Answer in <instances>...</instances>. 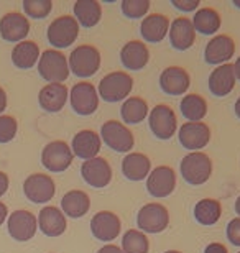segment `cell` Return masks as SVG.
Segmentation results:
<instances>
[{"label": "cell", "instance_id": "cell-1", "mask_svg": "<svg viewBox=\"0 0 240 253\" xmlns=\"http://www.w3.org/2000/svg\"><path fill=\"white\" fill-rule=\"evenodd\" d=\"M134 89V78L127 74L125 71H112L100 79L97 94L105 102H122L129 99V95Z\"/></svg>", "mask_w": 240, "mask_h": 253}, {"label": "cell", "instance_id": "cell-2", "mask_svg": "<svg viewBox=\"0 0 240 253\" xmlns=\"http://www.w3.org/2000/svg\"><path fill=\"white\" fill-rule=\"evenodd\" d=\"M183 179L191 186H202L212 174V160L204 151H190L180 163Z\"/></svg>", "mask_w": 240, "mask_h": 253}, {"label": "cell", "instance_id": "cell-3", "mask_svg": "<svg viewBox=\"0 0 240 253\" xmlns=\"http://www.w3.org/2000/svg\"><path fill=\"white\" fill-rule=\"evenodd\" d=\"M100 53L93 44H79L71 51L68 58L69 71L78 78H93L100 69Z\"/></svg>", "mask_w": 240, "mask_h": 253}, {"label": "cell", "instance_id": "cell-4", "mask_svg": "<svg viewBox=\"0 0 240 253\" xmlns=\"http://www.w3.org/2000/svg\"><path fill=\"white\" fill-rule=\"evenodd\" d=\"M68 58L58 49H45L38 59V74L48 84H64L69 78Z\"/></svg>", "mask_w": 240, "mask_h": 253}, {"label": "cell", "instance_id": "cell-5", "mask_svg": "<svg viewBox=\"0 0 240 253\" xmlns=\"http://www.w3.org/2000/svg\"><path fill=\"white\" fill-rule=\"evenodd\" d=\"M100 140L117 153H130L135 145V136L124 122L107 120L100 126Z\"/></svg>", "mask_w": 240, "mask_h": 253}, {"label": "cell", "instance_id": "cell-6", "mask_svg": "<svg viewBox=\"0 0 240 253\" xmlns=\"http://www.w3.org/2000/svg\"><path fill=\"white\" fill-rule=\"evenodd\" d=\"M79 23L73 15H61L49 23L47 38L53 44L54 49L69 48L79 37Z\"/></svg>", "mask_w": 240, "mask_h": 253}, {"label": "cell", "instance_id": "cell-7", "mask_svg": "<svg viewBox=\"0 0 240 253\" xmlns=\"http://www.w3.org/2000/svg\"><path fill=\"white\" fill-rule=\"evenodd\" d=\"M99 99L100 97L97 94V87L89 81L76 83L69 90L71 109L83 117L96 114V110L99 109Z\"/></svg>", "mask_w": 240, "mask_h": 253}, {"label": "cell", "instance_id": "cell-8", "mask_svg": "<svg viewBox=\"0 0 240 253\" xmlns=\"http://www.w3.org/2000/svg\"><path fill=\"white\" fill-rule=\"evenodd\" d=\"M170 225V212L160 202H148L137 214V227L144 234H160Z\"/></svg>", "mask_w": 240, "mask_h": 253}, {"label": "cell", "instance_id": "cell-9", "mask_svg": "<svg viewBox=\"0 0 240 253\" xmlns=\"http://www.w3.org/2000/svg\"><path fill=\"white\" fill-rule=\"evenodd\" d=\"M148 126L158 140H170L176 135L178 119L170 105L158 104L148 114Z\"/></svg>", "mask_w": 240, "mask_h": 253}, {"label": "cell", "instance_id": "cell-10", "mask_svg": "<svg viewBox=\"0 0 240 253\" xmlns=\"http://www.w3.org/2000/svg\"><path fill=\"white\" fill-rule=\"evenodd\" d=\"M74 155L71 146L63 140H54L42 151V165L51 173H63L71 166Z\"/></svg>", "mask_w": 240, "mask_h": 253}, {"label": "cell", "instance_id": "cell-11", "mask_svg": "<svg viewBox=\"0 0 240 253\" xmlns=\"http://www.w3.org/2000/svg\"><path fill=\"white\" fill-rule=\"evenodd\" d=\"M176 189V171L171 166L160 165L146 178V191L156 199H165Z\"/></svg>", "mask_w": 240, "mask_h": 253}, {"label": "cell", "instance_id": "cell-12", "mask_svg": "<svg viewBox=\"0 0 240 253\" xmlns=\"http://www.w3.org/2000/svg\"><path fill=\"white\" fill-rule=\"evenodd\" d=\"M23 192L28 201L35 202V204H45V202L54 197L56 184L51 176L43 173H33L25 179Z\"/></svg>", "mask_w": 240, "mask_h": 253}, {"label": "cell", "instance_id": "cell-13", "mask_svg": "<svg viewBox=\"0 0 240 253\" xmlns=\"http://www.w3.org/2000/svg\"><path fill=\"white\" fill-rule=\"evenodd\" d=\"M8 234L17 242L32 240L38 230V219L30 211H15L7 219Z\"/></svg>", "mask_w": 240, "mask_h": 253}, {"label": "cell", "instance_id": "cell-14", "mask_svg": "<svg viewBox=\"0 0 240 253\" xmlns=\"http://www.w3.org/2000/svg\"><path fill=\"white\" fill-rule=\"evenodd\" d=\"M178 140L183 148L201 151L211 141V128L204 122H186L178 130Z\"/></svg>", "mask_w": 240, "mask_h": 253}, {"label": "cell", "instance_id": "cell-15", "mask_svg": "<svg viewBox=\"0 0 240 253\" xmlns=\"http://www.w3.org/2000/svg\"><path fill=\"white\" fill-rule=\"evenodd\" d=\"M81 176H83L84 183H88L91 188L102 189L110 184L112 168L105 158L96 156L93 160L83 161V165H81Z\"/></svg>", "mask_w": 240, "mask_h": 253}, {"label": "cell", "instance_id": "cell-16", "mask_svg": "<svg viewBox=\"0 0 240 253\" xmlns=\"http://www.w3.org/2000/svg\"><path fill=\"white\" fill-rule=\"evenodd\" d=\"M236 54V42L229 35H216L204 48V61L212 66L226 64Z\"/></svg>", "mask_w": 240, "mask_h": 253}, {"label": "cell", "instance_id": "cell-17", "mask_svg": "<svg viewBox=\"0 0 240 253\" xmlns=\"http://www.w3.org/2000/svg\"><path fill=\"white\" fill-rule=\"evenodd\" d=\"M122 222L115 212L100 211L91 219V232L94 239L100 242H112L120 235Z\"/></svg>", "mask_w": 240, "mask_h": 253}, {"label": "cell", "instance_id": "cell-18", "mask_svg": "<svg viewBox=\"0 0 240 253\" xmlns=\"http://www.w3.org/2000/svg\"><path fill=\"white\" fill-rule=\"evenodd\" d=\"M191 85L190 73L181 66H170L160 74V89L168 95H183Z\"/></svg>", "mask_w": 240, "mask_h": 253}, {"label": "cell", "instance_id": "cell-19", "mask_svg": "<svg viewBox=\"0 0 240 253\" xmlns=\"http://www.w3.org/2000/svg\"><path fill=\"white\" fill-rule=\"evenodd\" d=\"M30 33V22L22 13L10 12L0 18V37L8 43L25 42Z\"/></svg>", "mask_w": 240, "mask_h": 253}, {"label": "cell", "instance_id": "cell-20", "mask_svg": "<svg viewBox=\"0 0 240 253\" xmlns=\"http://www.w3.org/2000/svg\"><path fill=\"white\" fill-rule=\"evenodd\" d=\"M236 73H234V64L226 63L221 66H216L212 73L209 74L207 87L212 95L216 97H226L236 87Z\"/></svg>", "mask_w": 240, "mask_h": 253}, {"label": "cell", "instance_id": "cell-21", "mask_svg": "<svg viewBox=\"0 0 240 253\" xmlns=\"http://www.w3.org/2000/svg\"><path fill=\"white\" fill-rule=\"evenodd\" d=\"M168 37H170L171 46L176 51H188L196 42V30L188 17H178L170 23Z\"/></svg>", "mask_w": 240, "mask_h": 253}, {"label": "cell", "instance_id": "cell-22", "mask_svg": "<svg viewBox=\"0 0 240 253\" xmlns=\"http://www.w3.org/2000/svg\"><path fill=\"white\" fill-rule=\"evenodd\" d=\"M102 148L100 135L94 130H81L74 135L71 141V151L74 156L88 161L99 156V151Z\"/></svg>", "mask_w": 240, "mask_h": 253}, {"label": "cell", "instance_id": "cell-23", "mask_svg": "<svg viewBox=\"0 0 240 253\" xmlns=\"http://www.w3.org/2000/svg\"><path fill=\"white\" fill-rule=\"evenodd\" d=\"M69 100V89L66 84H47L38 94V102L45 112L56 114L64 109Z\"/></svg>", "mask_w": 240, "mask_h": 253}, {"label": "cell", "instance_id": "cell-24", "mask_svg": "<svg viewBox=\"0 0 240 253\" xmlns=\"http://www.w3.org/2000/svg\"><path fill=\"white\" fill-rule=\"evenodd\" d=\"M120 61L124 64V68L127 69L142 71L150 63V51H148V46L144 42H139V40L127 42L124 44V48L120 49Z\"/></svg>", "mask_w": 240, "mask_h": 253}, {"label": "cell", "instance_id": "cell-25", "mask_svg": "<svg viewBox=\"0 0 240 253\" xmlns=\"http://www.w3.org/2000/svg\"><path fill=\"white\" fill-rule=\"evenodd\" d=\"M38 227L47 237H59L66 232L68 220L63 211L54 206H47L38 214Z\"/></svg>", "mask_w": 240, "mask_h": 253}, {"label": "cell", "instance_id": "cell-26", "mask_svg": "<svg viewBox=\"0 0 240 253\" xmlns=\"http://www.w3.org/2000/svg\"><path fill=\"white\" fill-rule=\"evenodd\" d=\"M170 32V20L163 13H150L142 20L140 35L148 43H160Z\"/></svg>", "mask_w": 240, "mask_h": 253}, {"label": "cell", "instance_id": "cell-27", "mask_svg": "<svg viewBox=\"0 0 240 253\" xmlns=\"http://www.w3.org/2000/svg\"><path fill=\"white\" fill-rule=\"evenodd\" d=\"M151 173V160L145 153H129L122 160V174L129 181H144Z\"/></svg>", "mask_w": 240, "mask_h": 253}, {"label": "cell", "instance_id": "cell-28", "mask_svg": "<svg viewBox=\"0 0 240 253\" xmlns=\"http://www.w3.org/2000/svg\"><path fill=\"white\" fill-rule=\"evenodd\" d=\"M91 209V197L81 189H71L61 199V211L66 217L81 219Z\"/></svg>", "mask_w": 240, "mask_h": 253}, {"label": "cell", "instance_id": "cell-29", "mask_svg": "<svg viewBox=\"0 0 240 253\" xmlns=\"http://www.w3.org/2000/svg\"><path fill=\"white\" fill-rule=\"evenodd\" d=\"M191 22L196 32L207 35V37H212V35L216 37V33L219 32V28H221V25H222V18L216 8L202 7L196 10Z\"/></svg>", "mask_w": 240, "mask_h": 253}, {"label": "cell", "instance_id": "cell-30", "mask_svg": "<svg viewBox=\"0 0 240 253\" xmlns=\"http://www.w3.org/2000/svg\"><path fill=\"white\" fill-rule=\"evenodd\" d=\"M74 18L79 27L93 28L102 18V7L97 0H78L73 7Z\"/></svg>", "mask_w": 240, "mask_h": 253}, {"label": "cell", "instance_id": "cell-31", "mask_svg": "<svg viewBox=\"0 0 240 253\" xmlns=\"http://www.w3.org/2000/svg\"><path fill=\"white\" fill-rule=\"evenodd\" d=\"M148 114H150V107H148L146 100L144 97H139V95H132V97L125 99L120 107V115L124 124H142L148 119Z\"/></svg>", "mask_w": 240, "mask_h": 253}, {"label": "cell", "instance_id": "cell-32", "mask_svg": "<svg viewBox=\"0 0 240 253\" xmlns=\"http://www.w3.org/2000/svg\"><path fill=\"white\" fill-rule=\"evenodd\" d=\"M40 56H42V53H40L38 44L35 42L25 40V42L15 44L12 51V63L18 69H32L38 63Z\"/></svg>", "mask_w": 240, "mask_h": 253}, {"label": "cell", "instance_id": "cell-33", "mask_svg": "<svg viewBox=\"0 0 240 253\" xmlns=\"http://www.w3.org/2000/svg\"><path fill=\"white\" fill-rule=\"evenodd\" d=\"M192 214L197 224L206 225V227L214 225V224H217L219 219L222 217V204L217 199L206 197V199H201L196 202Z\"/></svg>", "mask_w": 240, "mask_h": 253}, {"label": "cell", "instance_id": "cell-34", "mask_svg": "<svg viewBox=\"0 0 240 253\" xmlns=\"http://www.w3.org/2000/svg\"><path fill=\"white\" fill-rule=\"evenodd\" d=\"M180 110L188 122H202L207 115V100L199 94H185L180 102Z\"/></svg>", "mask_w": 240, "mask_h": 253}, {"label": "cell", "instance_id": "cell-35", "mask_svg": "<svg viewBox=\"0 0 240 253\" xmlns=\"http://www.w3.org/2000/svg\"><path fill=\"white\" fill-rule=\"evenodd\" d=\"M120 249L124 253H148L150 252V240L142 230L130 229L122 237Z\"/></svg>", "mask_w": 240, "mask_h": 253}, {"label": "cell", "instance_id": "cell-36", "mask_svg": "<svg viewBox=\"0 0 240 253\" xmlns=\"http://www.w3.org/2000/svg\"><path fill=\"white\" fill-rule=\"evenodd\" d=\"M150 0H124L122 2V13L127 18L137 20V18H145L148 12H150Z\"/></svg>", "mask_w": 240, "mask_h": 253}, {"label": "cell", "instance_id": "cell-37", "mask_svg": "<svg viewBox=\"0 0 240 253\" xmlns=\"http://www.w3.org/2000/svg\"><path fill=\"white\" fill-rule=\"evenodd\" d=\"M23 10L25 17L32 18H47L53 10V2L51 0H25L23 2Z\"/></svg>", "mask_w": 240, "mask_h": 253}, {"label": "cell", "instance_id": "cell-38", "mask_svg": "<svg viewBox=\"0 0 240 253\" xmlns=\"http://www.w3.org/2000/svg\"><path fill=\"white\" fill-rule=\"evenodd\" d=\"M18 131V122L12 115H0V143H8Z\"/></svg>", "mask_w": 240, "mask_h": 253}, {"label": "cell", "instance_id": "cell-39", "mask_svg": "<svg viewBox=\"0 0 240 253\" xmlns=\"http://www.w3.org/2000/svg\"><path fill=\"white\" fill-rule=\"evenodd\" d=\"M226 234L232 245L240 247V217H234V219L229 222Z\"/></svg>", "mask_w": 240, "mask_h": 253}, {"label": "cell", "instance_id": "cell-40", "mask_svg": "<svg viewBox=\"0 0 240 253\" xmlns=\"http://www.w3.org/2000/svg\"><path fill=\"white\" fill-rule=\"evenodd\" d=\"M173 7L180 12L190 13V12H196L199 8V0H171Z\"/></svg>", "mask_w": 240, "mask_h": 253}, {"label": "cell", "instance_id": "cell-41", "mask_svg": "<svg viewBox=\"0 0 240 253\" xmlns=\"http://www.w3.org/2000/svg\"><path fill=\"white\" fill-rule=\"evenodd\" d=\"M204 253H229V250L221 242H212V244H209L206 249H204Z\"/></svg>", "mask_w": 240, "mask_h": 253}, {"label": "cell", "instance_id": "cell-42", "mask_svg": "<svg viewBox=\"0 0 240 253\" xmlns=\"http://www.w3.org/2000/svg\"><path fill=\"white\" fill-rule=\"evenodd\" d=\"M8 184H10L8 176L5 174V173H2V171H0V197H2V196L5 194V192H7Z\"/></svg>", "mask_w": 240, "mask_h": 253}, {"label": "cell", "instance_id": "cell-43", "mask_svg": "<svg viewBox=\"0 0 240 253\" xmlns=\"http://www.w3.org/2000/svg\"><path fill=\"white\" fill-rule=\"evenodd\" d=\"M97 253H124V252H122L120 247H117L114 244H107V245L102 247V249H99Z\"/></svg>", "mask_w": 240, "mask_h": 253}, {"label": "cell", "instance_id": "cell-44", "mask_svg": "<svg viewBox=\"0 0 240 253\" xmlns=\"http://www.w3.org/2000/svg\"><path fill=\"white\" fill-rule=\"evenodd\" d=\"M7 219H8V209L3 202H0V225H2Z\"/></svg>", "mask_w": 240, "mask_h": 253}, {"label": "cell", "instance_id": "cell-45", "mask_svg": "<svg viewBox=\"0 0 240 253\" xmlns=\"http://www.w3.org/2000/svg\"><path fill=\"white\" fill-rule=\"evenodd\" d=\"M5 109H7V94H5V90L0 87V114H2Z\"/></svg>", "mask_w": 240, "mask_h": 253}, {"label": "cell", "instance_id": "cell-46", "mask_svg": "<svg viewBox=\"0 0 240 253\" xmlns=\"http://www.w3.org/2000/svg\"><path fill=\"white\" fill-rule=\"evenodd\" d=\"M234 73H236V79L240 81V56L236 59V63H234Z\"/></svg>", "mask_w": 240, "mask_h": 253}, {"label": "cell", "instance_id": "cell-47", "mask_svg": "<svg viewBox=\"0 0 240 253\" xmlns=\"http://www.w3.org/2000/svg\"><path fill=\"white\" fill-rule=\"evenodd\" d=\"M234 112H236V115H237V119L240 120V97L236 100V105H234Z\"/></svg>", "mask_w": 240, "mask_h": 253}, {"label": "cell", "instance_id": "cell-48", "mask_svg": "<svg viewBox=\"0 0 240 253\" xmlns=\"http://www.w3.org/2000/svg\"><path fill=\"white\" fill-rule=\"evenodd\" d=\"M234 207H236L237 217H240V196H239V197H237V199H236V206H234Z\"/></svg>", "mask_w": 240, "mask_h": 253}, {"label": "cell", "instance_id": "cell-49", "mask_svg": "<svg viewBox=\"0 0 240 253\" xmlns=\"http://www.w3.org/2000/svg\"><path fill=\"white\" fill-rule=\"evenodd\" d=\"M234 5H236V7L237 8H240V0H234V2H232Z\"/></svg>", "mask_w": 240, "mask_h": 253}, {"label": "cell", "instance_id": "cell-50", "mask_svg": "<svg viewBox=\"0 0 240 253\" xmlns=\"http://www.w3.org/2000/svg\"><path fill=\"white\" fill-rule=\"evenodd\" d=\"M165 253H181V252H178V250H168V252H165Z\"/></svg>", "mask_w": 240, "mask_h": 253}, {"label": "cell", "instance_id": "cell-51", "mask_svg": "<svg viewBox=\"0 0 240 253\" xmlns=\"http://www.w3.org/2000/svg\"><path fill=\"white\" fill-rule=\"evenodd\" d=\"M239 253H240V252H239Z\"/></svg>", "mask_w": 240, "mask_h": 253}]
</instances>
